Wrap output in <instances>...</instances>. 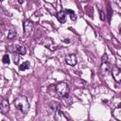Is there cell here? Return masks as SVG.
I'll use <instances>...</instances> for the list:
<instances>
[{
	"label": "cell",
	"instance_id": "cell-1",
	"mask_svg": "<svg viewBox=\"0 0 121 121\" xmlns=\"http://www.w3.org/2000/svg\"><path fill=\"white\" fill-rule=\"evenodd\" d=\"M14 106L22 113H26L29 110V103L26 96H18L14 100Z\"/></svg>",
	"mask_w": 121,
	"mask_h": 121
},
{
	"label": "cell",
	"instance_id": "cell-2",
	"mask_svg": "<svg viewBox=\"0 0 121 121\" xmlns=\"http://www.w3.org/2000/svg\"><path fill=\"white\" fill-rule=\"evenodd\" d=\"M56 91L60 96H66L68 94L69 88L65 82H60V83H58L56 85Z\"/></svg>",
	"mask_w": 121,
	"mask_h": 121
},
{
	"label": "cell",
	"instance_id": "cell-3",
	"mask_svg": "<svg viewBox=\"0 0 121 121\" xmlns=\"http://www.w3.org/2000/svg\"><path fill=\"white\" fill-rule=\"evenodd\" d=\"M33 31V25L29 21H25L24 23V34L26 37H29Z\"/></svg>",
	"mask_w": 121,
	"mask_h": 121
},
{
	"label": "cell",
	"instance_id": "cell-4",
	"mask_svg": "<svg viewBox=\"0 0 121 121\" xmlns=\"http://www.w3.org/2000/svg\"><path fill=\"white\" fill-rule=\"evenodd\" d=\"M111 70H112V77L115 79V81L120 83V81H121V71H120V69L116 66H113V67H112Z\"/></svg>",
	"mask_w": 121,
	"mask_h": 121
},
{
	"label": "cell",
	"instance_id": "cell-5",
	"mask_svg": "<svg viewBox=\"0 0 121 121\" xmlns=\"http://www.w3.org/2000/svg\"><path fill=\"white\" fill-rule=\"evenodd\" d=\"M65 62H66L68 65H71V66L76 65L77 62H78V59H77L76 54H70V55L66 56V58H65Z\"/></svg>",
	"mask_w": 121,
	"mask_h": 121
},
{
	"label": "cell",
	"instance_id": "cell-6",
	"mask_svg": "<svg viewBox=\"0 0 121 121\" xmlns=\"http://www.w3.org/2000/svg\"><path fill=\"white\" fill-rule=\"evenodd\" d=\"M9 110V100L7 98H4L2 101H1V104H0V112L4 114H6Z\"/></svg>",
	"mask_w": 121,
	"mask_h": 121
},
{
	"label": "cell",
	"instance_id": "cell-7",
	"mask_svg": "<svg viewBox=\"0 0 121 121\" xmlns=\"http://www.w3.org/2000/svg\"><path fill=\"white\" fill-rule=\"evenodd\" d=\"M101 72L103 75H108L112 69V66L110 64L109 61H104V62H101Z\"/></svg>",
	"mask_w": 121,
	"mask_h": 121
},
{
	"label": "cell",
	"instance_id": "cell-8",
	"mask_svg": "<svg viewBox=\"0 0 121 121\" xmlns=\"http://www.w3.org/2000/svg\"><path fill=\"white\" fill-rule=\"evenodd\" d=\"M58 109H59V103L58 102H55V101L49 103L48 106H47V111H48L49 114H54L57 112Z\"/></svg>",
	"mask_w": 121,
	"mask_h": 121
},
{
	"label": "cell",
	"instance_id": "cell-9",
	"mask_svg": "<svg viewBox=\"0 0 121 121\" xmlns=\"http://www.w3.org/2000/svg\"><path fill=\"white\" fill-rule=\"evenodd\" d=\"M55 114H56V116H55L56 120H63V121H66V120L68 119V118L64 115V113L62 112V111H60V109L57 110V112H55Z\"/></svg>",
	"mask_w": 121,
	"mask_h": 121
},
{
	"label": "cell",
	"instance_id": "cell-10",
	"mask_svg": "<svg viewBox=\"0 0 121 121\" xmlns=\"http://www.w3.org/2000/svg\"><path fill=\"white\" fill-rule=\"evenodd\" d=\"M57 18L58 20L60 22V23H65V18H66V15L63 11H59L57 13Z\"/></svg>",
	"mask_w": 121,
	"mask_h": 121
},
{
	"label": "cell",
	"instance_id": "cell-11",
	"mask_svg": "<svg viewBox=\"0 0 121 121\" xmlns=\"http://www.w3.org/2000/svg\"><path fill=\"white\" fill-rule=\"evenodd\" d=\"M120 112H121L120 105H118L117 108L113 111V116H114L116 119H118V120H121V113H120Z\"/></svg>",
	"mask_w": 121,
	"mask_h": 121
},
{
	"label": "cell",
	"instance_id": "cell-12",
	"mask_svg": "<svg viewBox=\"0 0 121 121\" xmlns=\"http://www.w3.org/2000/svg\"><path fill=\"white\" fill-rule=\"evenodd\" d=\"M17 52H18L20 55H26V46H24V45H18V46H17Z\"/></svg>",
	"mask_w": 121,
	"mask_h": 121
},
{
	"label": "cell",
	"instance_id": "cell-13",
	"mask_svg": "<svg viewBox=\"0 0 121 121\" xmlns=\"http://www.w3.org/2000/svg\"><path fill=\"white\" fill-rule=\"evenodd\" d=\"M16 37H17V32L15 30L11 29V30L9 31V33H8V38L9 39L13 40V39H16Z\"/></svg>",
	"mask_w": 121,
	"mask_h": 121
},
{
	"label": "cell",
	"instance_id": "cell-14",
	"mask_svg": "<svg viewBox=\"0 0 121 121\" xmlns=\"http://www.w3.org/2000/svg\"><path fill=\"white\" fill-rule=\"evenodd\" d=\"M29 68V62L28 61H25L24 63H22L20 66H19V70L20 71H25L26 69Z\"/></svg>",
	"mask_w": 121,
	"mask_h": 121
},
{
	"label": "cell",
	"instance_id": "cell-15",
	"mask_svg": "<svg viewBox=\"0 0 121 121\" xmlns=\"http://www.w3.org/2000/svg\"><path fill=\"white\" fill-rule=\"evenodd\" d=\"M12 59H13V62L15 64H18V62H19V53L18 52L12 53Z\"/></svg>",
	"mask_w": 121,
	"mask_h": 121
},
{
	"label": "cell",
	"instance_id": "cell-16",
	"mask_svg": "<svg viewBox=\"0 0 121 121\" xmlns=\"http://www.w3.org/2000/svg\"><path fill=\"white\" fill-rule=\"evenodd\" d=\"M2 60H3V63H5V64H9V58L8 54H6V55L3 56Z\"/></svg>",
	"mask_w": 121,
	"mask_h": 121
},
{
	"label": "cell",
	"instance_id": "cell-17",
	"mask_svg": "<svg viewBox=\"0 0 121 121\" xmlns=\"http://www.w3.org/2000/svg\"><path fill=\"white\" fill-rule=\"evenodd\" d=\"M99 14H100V19L103 21V20H105V13L103 12V11H99Z\"/></svg>",
	"mask_w": 121,
	"mask_h": 121
},
{
	"label": "cell",
	"instance_id": "cell-18",
	"mask_svg": "<svg viewBox=\"0 0 121 121\" xmlns=\"http://www.w3.org/2000/svg\"><path fill=\"white\" fill-rule=\"evenodd\" d=\"M70 18H71L72 20H74V21H75V20H77V16L75 15V13H72V14L70 15Z\"/></svg>",
	"mask_w": 121,
	"mask_h": 121
},
{
	"label": "cell",
	"instance_id": "cell-19",
	"mask_svg": "<svg viewBox=\"0 0 121 121\" xmlns=\"http://www.w3.org/2000/svg\"><path fill=\"white\" fill-rule=\"evenodd\" d=\"M66 12H67V13H70V14L74 13V11H73V10H71V9H66Z\"/></svg>",
	"mask_w": 121,
	"mask_h": 121
},
{
	"label": "cell",
	"instance_id": "cell-20",
	"mask_svg": "<svg viewBox=\"0 0 121 121\" xmlns=\"http://www.w3.org/2000/svg\"><path fill=\"white\" fill-rule=\"evenodd\" d=\"M18 2H19V3H20V4H22V3H23V2H24V0H19V1H18Z\"/></svg>",
	"mask_w": 121,
	"mask_h": 121
},
{
	"label": "cell",
	"instance_id": "cell-21",
	"mask_svg": "<svg viewBox=\"0 0 121 121\" xmlns=\"http://www.w3.org/2000/svg\"><path fill=\"white\" fill-rule=\"evenodd\" d=\"M64 42H65V43H69V42H70V40H64Z\"/></svg>",
	"mask_w": 121,
	"mask_h": 121
},
{
	"label": "cell",
	"instance_id": "cell-22",
	"mask_svg": "<svg viewBox=\"0 0 121 121\" xmlns=\"http://www.w3.org/2000/svg\"><path fill=\"white\" fill-rule=\"evenodd\" d=\"M0 1H1V2H2V1H4V0H0Z\"/></svg>",
	"mask_w": 121,
	"mask_h": 121
}]
</instances>
